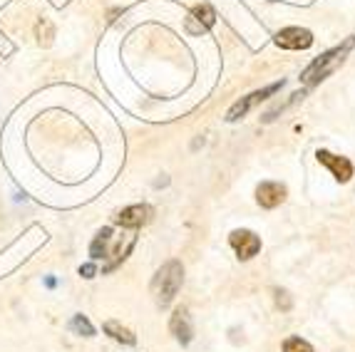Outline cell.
<instances>
[{"label": "cell", "instance_id": "obj_14", "mask_svg": "<svg viewBox=\"0 0 355 352\" xmlns=\"http://www.w3.org/2000/svg\"><path fill=\"white\" fill-rule=\"evenodd\" d=\"M72 328L80 330V333H85V335H92V333H95V330H92V325H89L83 315H77V317H75V323H72Z\"/></svg>", "mask_w": 355, "mask_h": 352}, {"label": "cell", "instance_id": "obj_2", "mask_svg": "<svg viewBox=\"0 0 355 352\" xmlns=\"http://www.w3.org/2000/svg\"><path fill=\"white\" fill-rule=\"evenodd\" d=\"M182 278H184V268L179 261H169L166 265H162L159 273L152 281V293L157 298V306L166 308L172 303L174 295L179 293V288H182Z\"/></svg>", "mask_w": 355, "mask_h": 352}, {"label": "cell", "instance_id": "obj_15", "mask_svg": "<svg viewBox=\"0 0 355 352\" xmlns=\"http://www.w3.org/2000/svg\"><path fill=\"white\" fill-rule=\"evenodd\" d=\"M276 303H279V308H284V310H291V298L286 290H276Z\"/></svg>", "mask_w": 355, "mask_h": 352}, {"label": "cell", "instance_id": "obj_12", "mask_svg": "<svg viewBox=\"0 0 355 352\" xmlns=\"http://www.w3.org/2000/svg\"><path fill=\"white\" fill-rule=\"evenodd\" d=\"M105 333L110 335V337H114L117 342H125V345H135V335H132L127 328H122L119 323H114V320L105 323Z\"/></svg>", "mask_w": 355, "mask_h": 352}, {"label": "cell", "instance_id": "obj_3", "mask_svg": "<svg viewBox=\"0 0 355 352\" xmlns=\"http://www.w3.org/2000/svg\"><path fill=\"white\" fill-rule=\"evenodd\" d=\"M114 238L112 236V229H105L97 234V238L92 241V248H89V253H92V258L95 261H102V258H110L112 256L114 263H119V261H125L127 258V253H130V246L122 248V243H117L114 246Z\"/></svg>", "mask_w": 355, "mask_h": 352}, {"label": "cell", "instance_id": "obj_11", "mask_svg": "<svg viewBox=\"0 0 355 352\" xmlns=\"http://www.w3.org/2000/svg\"><path fill=\"white\" fill-rule=\"evenodd\" d=\"M169 328H172V335L177 337L179 342H187L191 340V325H189V315H187V310L184 308H179L177 313L172 315V323H169Z\"/></svg>", "mask_w": 355, "mask_h": 352}, {"label": "cell", "instance_id": "obj_8", "mask_svg": "<svg viewBox=\"0 0 355 352\" xmlns=\"http://www.w3.org/2000/svg\"><path fill=\"white\" fill-rule=\"evenodd\" d=\"M256 201L263 209H276L286 201V186L279 182H263L256 188Z\"/></svg>", "mask_w": 355, "mask_h": 352}, {"label": "cell", "instance_id": "obj_7", "mask_svg": "<svg viewBox=\"0 0 355 352\" xmlns=\"http://www.w3.org/2000/svg\"><path fill=\"white\" fill-rule=\"evenodd\" d=\"M315 157H318L320 164L331 169V174L336 176L340 184H345V182H350V179H353V164H350L345 157H336V154L326 152V149H318V154H315Z\"/></svg>", "mask_w": 355, "mask_h": 352}, {"label": "cell", "instance_id": "obj_9", "mask_svg": "<svg viewBox=\"0 0 355 352\" xmlns=\"http://www.w3.org/2000/svg\"><path fill=\"white\" fill-rule=\"evenodd\" d=\"M214 23H216V12H214L209 6H196L194 10L189 12V18H187V33H191V35H202V33H207Z\"/></svg>", "mask_w": 355, "mask_h": 352}, {"label": "cell", "instance_id": "obj_17", "mask_svg": "<svg viewBox=\"0 0 355 352\" xmlns=\"http://www.w3.org/2000/svg\"><path fill=\"white\" fill-rule=\"evenodd\" d=\"M80 273H85V278H92L95 268H92V265H85V268H80Z\"/></svg>", "mask_w": 355, "mask_h": 352}, {"label": "cell", "instance_id": "obj_10", "mask_svg": "<svg viewBox=\"0 0 355 352\" xmlns=\"http://www.w3.org/2000/svg\"><path fill=\"white\" fill-rule=\"evenodd\" d=\"M149 216H152V209H149V206H144V204L127 206L125 211L117 216V223L122 229H139L142 223L149 221Z\"/></svg>", "mask_w": 355, "mask_h": 352}, {"label": "cell", "instance_id": "obj_1", "mask_svg": "<svg viewBox=\"0 0 355 352\" xmlns=\"http://www.w3.org/2000/svg\"><path fill=\"white\" fill-rule=\"evenodd\" d=\"M353 45H355V37H348L343 45H338V47H333V50H328V53H323L318 60H313V62L308 65V70L301 75V80L308 85V87H313V85H318L320 80H326L328 75H333L338 67L343 65L345 55L350 53V47Z\"/></svg>", "mask_w": 355, "mask_h": 352}, {"label": "cell", "instance_id": "obj_16", "mask_svg": "<svg viewBox=\"0 0 355 352\" xmlns=\"http://www.w3.org/2000/svg\"><path fill=\"white\" fill-rule=\"evenodd\" d=\"M42 33L48 35V42H50V37H53V28H50V23H37V35H40V40H42Z\"/></svg>", "mask_w": 355, "mask_h": 352}, {"label": "cell", "instance_id": "obj_5", "mask_svg": "<svg viewBox=\"0 0 355 352\" xmlns=\"http://www.w3.org/2000/svg\"><path fill=\"white\" fill-rule=\"evenodd\" d=\"M231 248L236 251V256L241 261H251L256 253L261 251V238L254 234V231H246V229H239L231 234Z\"/></svg>", "mask_w": 355, "mask_h": 352}, {"label": "cell", "instance_id": "obj_13", "mask_svg": "<svg viewBox=\"0 0 355 352\" xmlns=\"http://www.w3.org/2000/svg\"><path fill=\"white\" fill-rule=\"evenodd\" d=\"M284 352H313V347H311V342L301 340V337H288L284 342Z\"/></svg>", "mask_w": 355, "mask_h": 352}, {"label": "cell", "instance_id": "obj_4", "mask_svg": "<svg viewBox=\"0 0 355 352\" xmlns=\"http://www.w3.org/2000/svg\"><path fill=\"white\" fill-rule=\"evenodd\" d=\"M284 87V80L281 82H273V85H268V87H263V89H256V92H251L249 97H241V100L236 102V105L231 107L229 109V114H226V119L229 122H236V119H241V117H246L251 109H254L259 102H263V100H268L273 92H279V89Z\"/></svg>", "mask_w": 355, "mask_h": 352}, {"label": "cell", "instance_id": "obj_6", "mask_svg": "<svg viewBox=\"0 0 355 352\" xmlns=\"http://www.w3.org/2000/svg\"><path fill=\"white\" fill-rule=\"evenodd\" d=\"M276 45L284 50H306L313 45V35L306 28H284L276 35Z\"/></svg>", "mask_w": 355, "mask_h": 352}]
</instances>
